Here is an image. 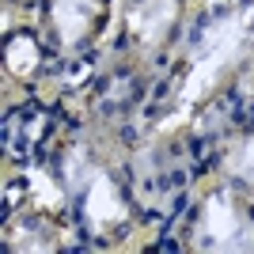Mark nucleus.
Wrapping results in <instances>:
<instances>
[{
  "instance_id": "f03ea898",
  "label": "nucleus",
  "mask_w": 254,
  "mask_h": 254,
  "mask_svg": "<svg viewBox=\"0 0 254 254\" xmlns=\"http://www.w3.org/2000/svg\"><path fill=\"white\" fill-rule=\"evenodd\" d=\"M193 243L201 251H251L254 247V224L232 201V193L220 190L201 205V220L193 228Z\"/></svg>"
},
{
  "instance_id": "423d86ee",
  "label": "nucleus",
  "mask_w": 254,
  "mask_h": 254,
  "mask_svg": "<svg viewBox=\"0 0 254 254\" xmlns=\"http://www.w3.org/2000/svg\"><path fill=\"white\" fill-rule=\"evenodd\" d=\"M34 68H38V46H34V38L15 34L8 42V72H15L19 80H27Z\"/></svg>"
},
{
  "instance_id": "f257e3e1",
  "label": "nucleus",
  "mask_w": 254,
  "mask_h": 254,
  "mask_svg": "<svg viewBox=\"0 0 254 254\" xmlns=\"http://www.w3.org/2000/svg\"><path fill=\"white\" fill-rule=\"evenodd\" d=\"M251 50H254V4L228 15V19H220V23H212L209 31L201 34V42L193 46L190 72H186V80L179 87V99H175V122H182L201 99H209L216 91V84Z\"/></svg>"
},
{
  "instance_id": "7ed1b4c3",
  "label": "nucleus",
  "mask_w": 254,
  "mask_h": 254,
  "mask_svg": "<svg viewBox=\"0 0 254 254\" xmlns=\"http://www.w3.org/2000/svg\"><path fill=\"white\" fill-rule=\"evenodd\" d=\"M72 186L84 190V216L95 232H110L129 216L122 193H118V182L99 167H87L84 163V179H72Z\"/></svg>"
},
{
  "instance_id": "39448f33",
  "label": "nucleus",
  "mask_w": 254,
  "mask_h": 254,
  "mask_svg": "<svg viewBox=\"0 0 254 254\" xmlns=\"http://www.w3.org/2000/svg\"><path fill=\"white\" fill-rule=\"evenodd\" d=\"M179 19V0H140L129 8V34L140 46H159Z\"/></svg>"
},
{
  "instance_id": "20e7f679",
  "label": "nucleus",
  "mask_w": 254,
  "mask_h": 254,
  "mask_svg": "<svg viewBox=\"0 0 254 254\" xmlns=\"http://www.w3.org/2000/svg\"><path fill=\"white\" fill-rule=\"evenodd\" d=\"M99 15V0H50V27L64 50H76L91 34Z\"/></svg>"
},
{
  "instance_id": "0eeeda50",
  "label": "nucleus",
  "mask_w": 254,
  "mask_h": 254,
  "mask_svg": "<svg viewBox=\"0 0 254 254\" xmlns=\"http://www.w3.org/2000/svg\"><path fill=\"white\" fill-rule=\"evenodd\" d=\"M228 175H235L247 190H254V133L232 144V152H228Z\"/></svg>"
}]
</instances>
